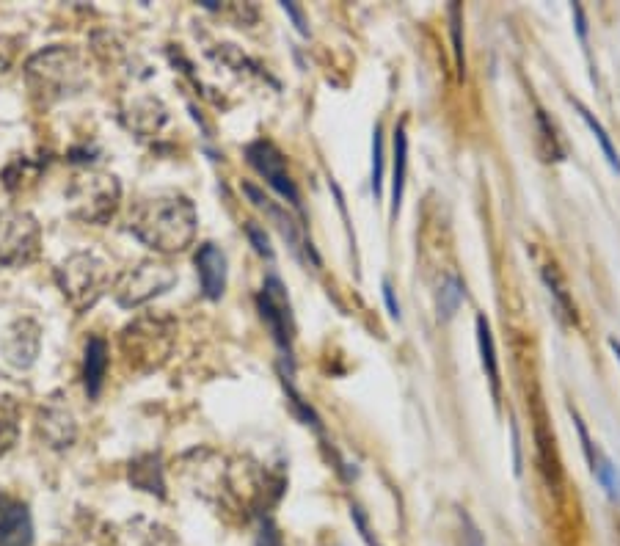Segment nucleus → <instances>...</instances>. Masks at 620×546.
<instances>
[{"instance_id":"9","label":"nucleus","mask_w":620,"mask_h":546,"mask_svg":"<svg viewBox=\"0 0 620 546\" xmlns=\"http://www.w3.org/2000/svg\"><path fill=\"white\" fill-rule=\"evenodd\" d=\"M246 160L251 163V169L257 171L260 177H265V182L276 194H282L290 205L301 210V194H298V185L293 182V174L287 169V158L282 155V149L276 147L273 141L257 138L246 147Z\"/></svg>"},{"instance_id":"6","label":"nucleus","mask_w":620,"mask_h":546,"mask_svg":"<svg viewBox=\"0 0 620 546\" xmlns=\"http://www.w3.org/2000/svg\"><path fill=\"white\" fill-rule=\"evenodd\" d=\"M177 282V273L160 260H141L130 268H124L113 279V298L124 309H136L149 304L152 298L163 296Z\"/></svg>"},{"instance_id":"8","label":"nucleus","mask_w":620,"mask_h":546,"mask_svg":"<svg viewBox=\"0 0 620 546\" xmlns=\"http://www.w3.org/2000/svg\"><path fill=\"white\" fill-rule=\"evenodd\" d=\"M34 428L39 442L47 444L56 453L75 447V442H78V420H75V411L69 409L64 392H53V395H47L42 400V406L36 409Z\"/></svg>"},{"instance_id":"17","label":"nucleus","mask_w":620,"mask_h":546,"mask_svg":"<svg viewBox=\"0 0 620 546\" xmlns=\"http://www.w3.org/2000/svg\"><path fill=\"white\" fill-rule=\"evenodd\" d=\"M113 546H177L174 535L160 527L158 522H147V519H133L127 522L116 533Z\"/></svg>"},{"instance_id":"18","label":"nucleus","mask_w":620,"mask_h":546,"mask_svg":"<svg viewBox=\"0 0 620 546\" xmlns=\"http://www.w3.org/2000/svg\"><path fill=\"white\" fill-rule=\"evenodd\" d=\"M408 174V136L406 125L395 130V155H392V218H397L403 205V191H406Z\"/></svg>"},{"instance_id":"19","label":"nucleus","mask_w":620,"mask_h":546,"mask_svg":"<svg viewBox=\"0 0 620 546\" xmlns=\"http://www.w3.org/2000/svg\"><path fill=\"white\" fill-rule=\"evenodd\" d=\"M477 345H480V359H483V370L491 389H494V398H499V387H502V378H499V359H496V345L491 326L485 315H477Z\"/></svg>"},{"instance_id":"28","label":"nucleus","mask_w":620,"mask_h":546,"mask_svg":"<svg viewBox=\"0 0 620 546\" xmlns=\"http://www.w3.org/2000/svg\"><path fill=\"white\" fill-rule=\"evenodd\" d=\"M257 546H284V538L279 533V527L271 522V519H265L260 524V533H257Z\"/></svg>"},{"instance_id":"7","label":"nucleus","mask_w":620,"mask_h":546,"mask_svg":"<svg viewBox=\"0 0 620 546\" xmlns=\"http://www.w3.org/2000/svg\"><path fill=\"white\" fill-rule=\"evenodd\" d=\"M42 254V227L28 210L0 213V265L28 268Z\"/></svg>"},{"instance_id":"24","label":"nucleus","mask_w":620,"mask_h":546,"mask_svg":"<svg viewBox=\"0 0 620 546\" xmlns=\"http://www.w3.org/2000/svg\"><path fill=\"white\" fill-rule=\"evenodd\" d=\"M593 475L598 478V483L607 489V494L612 497V500H618L620 497V478H618V469L612 467V461H609L607 455L601 453L598 455V461H596V467H593Z\"/></svg>"},{"instance_id":"22","label":"nucleus","mask_w":620,"mask_h":546,"mask_svg":"<svg viewBox=\"0 0 620 546\" xmlns=\"http://www.w3.org/2000/svg\"><path fill=\"white\" fill-rule=\"evenodd\" d=\"M574 108H576V111H579V116L585 119V125L590 127V133H593V136L598 138V144H601V149H604V158H607L609 166H612V169H615V171H620V158H618V152H615V147H612V141H609L607 130L601 127V122H598L596 116L590 114L585 105L579 103V100H574Z\"/></svg>"},{"instance_id":"5","label":"nucleus","mask_w":620,"mask_h":546,"mask_svg":"<svg viewBox=\"0 0 620 546\" xmlns=\"http://www.w3.org/2000/svg\"><path fill=\"white\" fill-rule=\"evenodd\" d=\"M177 326L166 315H141L119 331V348L136 373H152L169 359Z\"/></svg>"},{"instance_id":"30","label":"nucleus","mask_w":620,"mask_h":546,"mask_svg":"<svg viewBox=\"0 0 620 546\" xmlns=\"http://www.w3.org/2000/svg\"><path fill=\"white\" fill-rule=\"evenodd\" d=\"M381 290H384V301H386V309H389V315L395 320H400V301L395 298V290H392V285L386 282L384 279V285H381Z\"/></svg>"},{"instance_id":"33","label":"nucleus","mask_w":620,"mask_h":546,"mask_svg":"<svg viewBox=\"0 0 620 546\" xmlns=\"http://www.w3.org/2000/svg\"><path fill=\"white\" fill-rule=\"evenodd\" d=\"M466 519V524H469V533H466V544L463 546H483V538H480V533H477V527L472 524V519L469 516H463Z\"/></svg>"},{"instance_id":"12","label":"nucleus","mask_w":620,"mask_h":546,"mask_svg":"<svg viewBox=\"0 0 620 546\" xmlns=\"http://www.w3.org/2000/svg\"><path fill=\"white\" fill-rule=\"evenodd\" d=\"M0 546H34V519L25 502L0 494Z\"/></svg>"},{"instance_id":"3","label":"nucleus","mask_w":620,"mask_h":546,"mask_svg":"<svg viewBox=\"0 0 620 546\" xmlns=\"http://www.w3.org/2000/svg\"><path fill=\"white\" fill-rule=\"evenodd\" d=\"M56 285L75 315H86L111 290V262L97 251H72L56 265Z\"/></svg>"},{"instance_id":"21","label":"nucleus","mask_w":620,"mask_h":546,"mask_svg":"<svg viewBox=\"0 0 620 546\" xmlns=\"http://www.w3.org/2000/svg\"><path fill=\"white\" fill-rule=\"evenodd\" d=\"M466 298V285H463L461 276H455L450 273L447 279H444V285L439 287V298H436V307H439V318L441 320H450L458 307H461V301Z\"/></svg>"},{"instance_id":"14","label":"nucleus","mask_w":620,"mask_h":546,"mask_svg":"<svg viewBox=\"0 0 620 546\" xmlns=\"http://www.w3.org/2000/svg\"><path fill=\"white\" fill-rule=\"evenodd\" d=\"M193 262H196L204 298L218 301L226 293V254L215 243H202Z\"/></svg>"},{"instance_id":"27","label":"nucleus","mask_w":620,"mask_h":546,"mask_svg":"<svg viewBox=\"0 0 620 546\" xmlns=\"http://www.w3.org/2000/svg\"><path fill=\"white\" fill-rule=\"evenodd\" d=\"M246 238L251 240V246L257 249V254L273 260V249H271V240H268V232H265L257 221H248L246 224Z\"/></svg>"},{"instance_id":"4","label":"nucleus","mask_w":620,"mask_h":546,"mask_svg":"<svg viewBox=\"0 0 620 546\" xmlns=\"http://www.w3.org/2000/svg\"><path fill=\"white\" fill-rule=\"evenodd\" d=\"M122 205V182L116 174L100 169H86L72 177L67 188L69 216L91 227L111 224L116 210Z\"/></svg>"},{"instance_id":"25","label":"nucleus","mask_w":620,"mask_h":546,"mask_svg":"<svg viewBox=\"0 0 620 546\" xmlns=\"http://www.w3.org/2000/svg\"><path fill=\"white\" fill-rule=\"evenodd\" d=\"M381 185H384V141H381V127H375V136H372V194L375 199L381 196Z\"/></svg>"},{"instance_id":"11","label":"nucleus","mask_w":620,"mask_h":546,"mask_svg":"<svg viewBox=\"0 0 620 546\" xmlns=\"http://www.w3.org/2000/svg\"><path fill=\"white\" fill-rule=\"evenodd\" d=\"M3 359L17 370H31L42 353V326L34 318H17L9 323L0 340Z\"/></svg>"},{"instance_id":"2","label":"nucleus","mask_w":620,"mask_h":546,"mask_svg":"<svg viewBox=\"0 0 620 546\" xmlns=\"http://www.w3.org/2000/svg\"><path fill=\"white\" fill-rule=\"evenodd\" d=\"M86 64L78 47L50 45L25 61V86L39 108H53L86 89Z\"/></svg>"},{"instance_id":"1","label":"nucleus","mask_w":620,"mask_h":546,"mask_svg":"<svg viewBox=\"0 0 620 546\" xmlns=\"http://www.w3.org/2000/svg\"><path fill=\"white\" fill-rule=\"evenodd\" d=\"M127 229L158 254H180L196 238L199 213L182 194L144 196L130 210Z\"/></svg>"},{"instance_id":"10","label":"nucleus","mask_w":620,"mask_h":546,"mask_svg":"<svg viewBox=\"0 0 620 546\" xmlns=\"http://www.w3.org/2000/svg\"><path fill=\"white\" fill-rule=\"evenodd\" d=\"M257 307H260V315L265 320V326L271 329L273 340L282 345L284 351H290L293 345V309H290V298H287V290H284L282 279L279 276H268L265 285H262L260 296H257Z\"/></svg>"},{"instance_id":"29","label":"nucleus","mask_w":620,"mask_h":546,"mask_svg":"<svg viewBox=\"0 0 620 546\" xmlns=\"http://www.w3.org/2000/svg\"><path fill=\"white\" fill-rule=\"evenodd\" d=\"M282 9H284V14H287V17H293L295 28H298V31H301V34H304V36H309V28H306L304 12H301V9H298L295 3H282Z\"/></svg>"},{"instance_id":"34","label":"nucleus","mask_w":620,"mask_h":546,"mask_svg":"<svg viewBox=\"0 0 620 546\" xmlns=\"http://www.w3.org/2000/svg\"><path fill=\"white\" fill-rule=\"evenodd\" d=\"M609 348L615 351V356H618V362H620V342L618 340H609Z\"/></svg>"},{"instance_id":"20","label":"nucleus","mask_w":620,"mask_h":546,"mask_svg":"<svg viewBox=\"0 0 620 546\" xmlns=\"http://www.w3.org/2000/svg\"><path fill=\"white\" fill-rule=\"evenodd\" d=\"M20 420H23L20 403L9 395H0V458L12 453L20 439Z\"/></svg>"},{"instance_id":"16","label":"nucleus","mask_w":620,"mask_h":546,"mask_svg":"<svg viewBox=\"0 0 620 546\" xmlns=\"http://www.w3.org/2000/svg\"><path fill=\"white\" fill-rule=\"evenodd\" d=\"M127 480L130 486L152 497H166V475H163V461L158 453H144L130 461L127 467Z\"/></svg>"},{"instance_id":"31","label":"nucleus","mask_w":620,"mask_h":546,"mask_svg":"<svg viewBox=\"0 0 620 546\" xmlns=\"http://www.w3.org/2000/svg\"><path fill=\"white\" fill-rule=\"evenodd\" d=\"M574 14H576V31H579V39H582V45H585V39H587L585 9H582V6H574Z\"/></svg>"},{"instance_id":"26","label":"nucleus","mask_w":620,"mask_h":546,"mask_svg":"<svg viewBox=\"0 0 620 546\" xmlns=\"http://www.w3.org/2000/svg\"><path fill=\"white\" fill-rule=\"evenodd\" d=\"M450 23H452V50H455V64H458V75L463 78L466 72V61H463V39H461V25H463V12L458 3L450 6Z\"/></svg>"},{"instance_id":"32","label":"nucleus","mask_w":620,"mask_h":546,"mask_svg":"<svg viewBox=\"0 0 620 546\" xmlns=\"http://www.w3.org/2000/svg\"><path fill=\"white\" fill-rule=\"evenodd\" d=\"M513 469L521 475V444H519V428L513 425Z\"/></svg>"},{"instance_id":"13","label":"nucleus","mask_w":620,"mask_h":546,"mask_svg":"<svg viewBox=\"0 0 620 546\" xmlns=\"http://www.w3.org/2000/svg\"><path fill=\"white\" fill-rule=\"evenodd\" d=\"M166 105L160 103L158 97H149V94H141V97H133L122 105V119L124 125L130 130H136L138 136H155L160 133V127L166 125Z\"/></svg>"},{"instance_id":"23","label":"nucleus","mask_w":620,"mask_h":546,"mask_svg":"<svg viewBox=\"0 0 620 546\" xmlns=\"http://www.w3.org/2000/svg\"><path fill=\"white\" fill-rule=\"evenodd\" d=\"M543 282H546V287H549V293H554V298H557V304H560V309H563L565 315H568L571 320H576V307L571 304L568 293H565L560 273L554 271L552 265H546V268H543Z\"/></svg>"},{"instance_id":"15","label":"nucleus","mask_w":620,"mask_h":546,"mask_svg":"<svg viewBox=\"0 0 620 546\" xmlns=\"http://www.w3.org/2000/svg\"><path fill=\"white\" fill-rule=\"evenodd\" d=\"M108 364H111L108 342L102 340L100 334H91L86 340V348H83V387H86V395L91 400L100 398Z\"/></svg>"}]
</instances>
